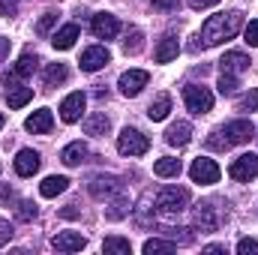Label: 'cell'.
I'll use <instances>...</instances> for the list:
<instances>
[{"mask_svg":"<svg viewBox=\"0 0 258 255\" xmlns=\"http://www.w3.org/2000/svg\"><path fill=\"white\" fill-rule=\"evenodd\" d=\"M240 27H243V12H234V9H231V12H216V15H210V18L204 21L201 33L195 36V42L189 48H192V51L213 48V45H219V42L237 36Z\"/></svg>","mask_w":258,"mask_h":255,"instance_id":"obj_1","label":"cell"},{"mask_svg":"<svg viewBox=\"0 0 258 255\" xmlns=\"http://www.w3.org/2000/svg\"><path fill=\"white\" fill-rule=\"evenodd\" d=\"M153 204H156V210L162 216H177L189 204V189H183V186H162V189L156 192Z\"/></svg>","mask_w":258,"mask_h":255,"instance_id":"obj_2","label":"cell"},{"mask_svg":"<svg viewBox=\"0 0 258 255\" xmlns=\"http://www.w3.org/2000/svg\"><path fill=\"white\" fill-rule=\"evenodd\" d=\"M117 150H120L123 156H144V153L150 150V138H147L141 129L126 126L117 135Z\"/></svg>","mask_w":258,"mask_h":255,"instance_id":"obj_3","label":"cell"},{"mask_svg":"<svg viewBox=\"0 0 258 255\" xmlns=\"http://www.w3.org/2000/svg\"><path fill=\"white\" fill-rule=\"evenodd\" d=\"M183 102H186V108L192 111V114H207L210 108H213V93L204 87V84H186L183 87Z\"/></svg>","mask_w":258,"mask_h":255,"instance_id":"obj_4","label":"cell"},{"mask_svg":"<svg viewBox=\"0 0 258 255\" xmlns=\"http://www.w3.org/2000/svg\"><path fill=\"white\" fill-rule=\"evenodd\" d=\"M3 84H6V102H9V108H24L33 99V87L21 84L15 72H6L3 75Z\"/></svg>","mask_w":258,"mask_h":255,"instance_id":"obj_5","label":"cell"},{"mask_svg":"<svg viewBox=\"0 0 258 255\" xmlns=\"http://www.w3.org/2000/svg\"><path fill=\"white\" fill-rule=\"evenodd\" d=\"M228 174H231V180H237V183H249L252 177H258V156L255 153H243V156L231 159Z\"/></svg>","mask_w":258,"mask_h":255,"instance_id":"obj_6","label":"cell"},{"mask_svg":"<svg viewBox=\"0 0 258 255\" xmlns=\"http://www.w3.org/2000/svg\"><path fill=\"white\" fill-rule=\"evenodd\" d=\"M222 129V138H225V144L228 147H234V144H246L252 135H255V126H252V120H231V123H225Z\"/></svg>","mask_w":258,"mask_h":255,"instance_id":"obj_7","label":"cell"},{"mask_svg":"<svg viewBox=\"0 0 258 255\" xmlns=\"http://www.w3.org/2000/svg\"><path fill=\"white\" fill-rule=\"evenodd\" d=\"M189 177H192V183H216L219 180V165L213 162V159H207V156H198L192 162V168H189Z\"/></svg>","mask_w":258,"mask_h":255,"instance_id":"obj_8","label":"cell"},{"mask_svg":"<svg viewBox=\"0 0 258 255\" xmlns=\"http://www.w3.org/2000/svg\"><path fill=\"white\" fill-rule=\"evenodd\" d=\"M219 222H222V216H219V210L213 207V201L195 204V228H201V231H216Z\"/></svg>","mask_w":258,"mask_h":255,"instance_id":"obj_9","label":"cell"},{"mask_svg":"<svg viewBox=\"0 0 258 255\" xmlns=\"http://www.w3.org/2000/svg\"><path fill=\"white\" fill-rule=\"evenodd\" d=\"M147 81H150V75H147L144 69H129V72L120 75L117 87H120V93H123V96H138V93L147 87Z\"/></svg>","mask_w":258,"mask_h":255,"instance_id":"obj_10","label":"cell"},{"mask_svg":"<svg viewBox=\"0 0 258 255\" xmlns=\"http://www.w3.org/2000/svg\"><path fill=\"white\" fill-rule=\"evenodd\" d=\"M84 105H87V96H84L81 90L69 93L63 102H60V120H63V123H75V120H81Z\"/></svg>","mask_w":258,"mask_h":255,"instance_id":"obj_11","label":"cell"},{"mask_svg":"<svg viewBox=\"0 0 258 255\" xmlns=\"http://www.w3.org/2000/svg\"><path fill=\"white\" fill-rule=\"evenodd\" d=\"M78 63H81L84 72H99L102 66L111 63V54H108V48H105V45H90V48L81 54V60H78Z\"/></svg>","mask_w":258,"mask_h":255,"instance_id":"obj_12","label":"cell"},{"mask_svg":"<svg viewBox=\"0 0 258 255\" xmlns=\"http://www.w3.org/2000/svg\"><path fill=\"white\" fill-rule=\"evenodd\" d=\"M120 189H123V183H120L117 177H111V174H96V177H90V195H93V198H111V195H117Z\"/></svg>","mask_w":258,"mask_h":255,"instance_id":"obj_13","label":"cell"},{"mask_svg":"<svg viewBox=\"0 0 258 255\" xmlns=\"http://www.w3.org/2000/svg\"><path fill=\"white\" fill-rule=\"evenodd\" d=\"M90 27H93V33H96V39H114V36L120 33V21H117L114 15H108V12L93 15Z\"/></svg>","mask_w":258,"mask_h":255,"instance_id":"obj_14","label":"cell"},{"mask_svg":"<svg viewBox=\"0 0 258 255\" xmlns=\"http://www.w3.org/2000/svg\"><path fill=\"white\" fill-rule=\"evenodd\" d=\"M39 165H42V159L36 150H30V147L18 150V156H15V174L18 177H33L39 171Z\"/></svg>","mask_w":258,"mask_h":255,"instance_id":"obj_15","label":"cell"},{"mask_svg":"<svg viewBox=\"0 0 258 255\" xmlns=\"http://www.w3.org/2000/svg\"><path fill=\"white\" fill-rule=\"evenodd\" d=\"M84 234H78V231H60V234H54L51 237V246L57 249V252H78V249H84Z\"/></svg>","mask_w":258,"mask_h":255,"instance_id":"obj_16","label":"cell"},{"mask_svg":"<svg viewBox=\"0 0 258 255\" xmlns=\"http://www.w3.org/2000/svg\"><path fill=\"white\" fill-rule=\"evenodd\" d=\"M87 156H90V150H87V144H84V141H72V144H66L63 150H60V162L69 165V168H75V165L87 162Z\"/></svg>","mask_w":258,"mask_h":255,"instance_id":"obj_17","label":"cell"},{"mask_svg":"<svg viewBox=\"0 0 258 255\" xmlns=\"http://www.w3.org/2000/svg\"><path fill=\"white\" fill-rule=\"evenodd\" d=\"M189 138H192V126L186 120H177V123H171L165 129V141L171 147H183V144H189Z\"/></svg>","mask_w":258,"mask_h":255,"instance_id":"obj_18","label":"cell"},{"mask_svg":"<svg viewBox=\"0 0 258 255\" xmlns=\"http://www.w3.org/2000/svg\"><path fill=\"white\" fill-rule=\"evenodd\" d=\"M51 126H54V117H51V111L48 108H39V111H33L27 120H24V129L27 132H51Z\"/></svg>","mask_w":258,"mask_h":255,"instance_id":"obj_19","label":"cell"},{"mask_svg":"<svg viewBox=\"0 0 258 255\" xmlns=\"http://www.w3.org/2000/svg\"><path fill=\"white\" fill-rule=\"evenodd\" d=\"M219 66H222V72H228V75H240V72L249 69V57H246L243 51H225V57L219 60Z\"/></svg>","mask_w":258,"mask_h":255,"instance_id":"obj_20","label":"cell"},{"mask_svg":"<svg viewBox=\"0 0 258 255\" xmlns=\"http://www.w3.org/2000/svg\"><path fill=\"white\" fill-rule=\"evenodd\" d=\"M177 51H180L177 36H174V33H165V36L159 39V45H156V60H159V63H171V60L177 57Z\"/></svg>","mask_w":258,"mask_h":255,"instance_id":"obj_21","label":"cell"},{"mask_svg":"<svg viewBox=\"0 0 258 255\" xmlns=\"http://www.w3.org/2000/svg\"><path fill=\"white\" fill-rule=\"evenodd\" d=\"M75 39H78V24H63V27L51 36V45H54L57 51H66V48L75 45Z\"/></svg>","mask_w":258,"mask_h":255,"instance_id":"obj_22","label":"cell"},{"mask_svg":"<svg viewBox=\"0 0 258 255\" xmlns=\"http://www.w3.org/2000/svg\"><path fill=\"white\" fill-rule=\"evenodd\" d=\"M168 111H171V96H168V93H159V96L150 102L147 117H150V120H165V117H168Z\"/></svg>","mask_w":258,"mask_h":255,"instance_id":"obj_23","label":"cell"},{"mask_svg":"<svg viewBox=\"0 0 258 255\" xmlns=\"http://www.w3.org/2000/svg\"><path fill=\"white\" fill-rule=\"evenodd\" d=\"M66 186H69V180H66V177H60V174H51V177H45V180L39 183V192H42L45 198H54V195L66 192Z\"/></svg>","mask_w":258,"mask_h":255,"instance_id":"obj_24","label":"cell"},{"mask_svg":"<svg viewBox=\"0 0 258 255\" xmlns=\"http://www.w3.org/2000/svg\"><path fill=\"white\" fill-rule=\"evenodd\" d=\"M36 66H39V57H36L33 51H24V54L18 57V63L12 66V72H15L18 78H27V75H33V72H36Z\"/></svg>","mask_w":258,"mask_h":255,"instance_id":"obj_25","label":"cell"},{"mask_svg":"<svg viewBox=\"0 0 258 255\" xmlns=\"http://www.w3.org/2000/svg\"><path fill=\"white\" fill-rule=\"evenodd\" d=\"M180 168H183L180 159H171V156H162V159H156V165H153L156 177H177Z\"/></svg>","mask_w":258,"mask_h":255,"instance_id":"obj_26","label":"cell"},{"mask_svg":"<svg viewBox=\"0 0 258 255\" xmlns=\"http://www.w3.org/2000/svg\"><path fill=\"white\" fill-rule=\"evenodd\" d=\"M108 126H111V120H108L102 111H96V114H90V117L84 120V132H87V135H105Z\"/></svg>","mask_w":258,"mask_h":255,"instance_id":"obj_27","label":"cell"},{"mask_svg":"<svg viewBox=\"0 0 258 255\" xmlns=\"http://www.w3.org/2000/svg\"><path fill=\"white\" fill-rule=\"evenodd\" d=\"M66 78H69V69H66L63 63H48V69H45V75H42L45 87H57V84H63Z\"/></svg>","mask_w":258,"mask_h":255,"instance_id":"obj_28","label":"cell"},{"mask_svg":"<svg viewBox=\"0 0 258 255\" xmlns=\"http://www.w3.org/2000/svg\"><path fill=\"white\" fill-rule=\"evenodd\" d=\"M102 249L111 255H129L132 252V246H129L126 237H117V234H111V237H105V243H102Z\"/></svg>","mask_w":258,"mask_h":255,"instance_id":"obj_29","label":"cell"},{"mask_svg":"<svg viewBox=\"0 0 258 255\" xmlns=\"http://www.w3.org/2000/svg\"><path fill=\"white\" fill-rule=\"evenodd\" d=\"M177 243L174 240H162V237H150L144 243V255H156V252H174Z\"/></svg>","mask_w":258,"mask_h":255,"instance_id":"obj_30","label":"cell"},{"mask_svg":"<svg viewBox=\"0 0 258 255\" xmlns=\"http://www.w3.org/2000/svg\"><path fill=\"white\" fill-rule=\"evenodd\" d=\"M123 51H126V54H138V51H141V30H138V27H129L126 30Z\"/></svg>","mask_w":258,"mask_h":255,"instance_id":"obj_31","label":"cell"},{"mask_svg":"<svg viewBox=\"0 0 258 255\" xmlns=\"http://www.w3.org/2000/svg\"><path fill=\"white\" fill-rule=\"evenodd\" d=\"M237 111H243V114L258 111V90H249V93H243V96L237 99Z\"/></svg>","mask_w":258,"mask_h":255,"instance_id":"obj_32","label":"cell"},{"mask_svg":"<svg viewBox=\"0 0 258 255\" xmlns=\"http://www.w3.org/2000/svg\"><path fill=\"white\" fill-rule=\"evenodd\" d=\"M126 213H129V201H126V198H117V201H114V204H111V207L105 210V216H108L111 222H117V219H123Z\"/></svg>","mask_w":258,"mask_h":255,"instance_id":"obj_33","label":"cell"},{"mask_svg":"<svg viewBox=\"0 0 258 255\" xmlns=\"http://www.w3.org/2000/svg\"><path fill=\"white\" fill-rule=\"evenodd\" d=\"M216 87H219V93H222V96H231V93L237 90V75H228V72H222Z\"/></svg>","mask_w":258,"mask_h":255,"instance_id":"obj_34","label":"cell"},{"mask_svg":"<svg viewBox=\"0 0 258 255\" xmlns=\"http://www.w3.org/2000/svg\"><path fill=\"white\" fill-rule=\"evenodd\" d=\"M15 216H18L21 222L36 219V204H33V201H21V204H18V210H15Z\"/></svg>","mask_w":258,"mask_h":255,"instance_id":"obj_35","label":"cell"},{"mask_svg":"<svg viewBox=\"0 0 258 255\" xmlns=\"http://www.w3.org/2000/svg\"><path fill=\"white\" fill-rule=\"evenodd\" d=\"M54 24H57V15H54V12H45V15L39 18V24H36V33H39V36H45Z\"/></svg>","mask_w":258,"mask_h":255,"instance_id":"obj_36","label":"cell"},{"mask_svg":"<svg viewBox=\"0 0 258 255\" xmlns=\"http://www.w3.org/2000/svg\"><path fill=\"white\" fill-rule=\"evenodd\" d=\"M237 255H258V240H252V237H243V240L237 243Z\"/></svg>","mask_w":258,"mask_h":255,"instance_id":"obj_37","label":"cell"},{"mask_svg":"<svg viewBox=\"0 0 258 255\" xmlns=\"http://www.w3.org/2000/svg\"><path fill=\"white\" fill-rule=\"evenodd\" d=\"M207 147H213V150H228V144H225V138H222V129H213V132H210Z\"/></svg>","mask_w":258,"mask_h":255,"instance_id":"obj_38","label":"cell"},{"mask_svg":"<svg viewBox=\"0 0 258 255\" xmlns=\"http://www.w3.org/2000/svg\"><path fill=\"white\" fill-rule=\"evenodd\" d=\"M243 36H246V42H249L252 48H258V21H249V24H246Z\"/></svg>","mask_w":258,"mask_h":255,"instance_id":"obj_39","label":"cell"},{"mask_svg":"<svg viewBox=\"0 0 258 255\" xmlns=\"http://www.w3.org/2000/svg\"><path fill=\"white\" fill-rule=\"evenodd\" d=\"M18 12V0H0V15L3 18H12Z\"/></svg>","mask_w":258,"mask_h":255,"instance_id":"obj_40","label":"cell"},{"mask_svg":"<svg viewBox=\"0 0 258 255\" xmlns=\"http://www.w3.org/2000/svg\"><path fill=\"white\" fill-rule=\"evenodd\" d=\"M180 6V0H153V9H159V12H174Z\"/></svg>","mask_w":258,"mask_h":255,"instance_id":"obj_41","label":"cell"},{"mask_svg":"<svg viewBox=\"0 0 258 255\" xmlns=\"http://www.w3.org/2000/svg\"><path fill=\"white\" fill-rule=\"evenodd\" d=\"M9 237H12V225H9L6 219H0V246H6Z\"/></svg>","mask_w":258,"mask_h":255,"instance_id":"obj_42","label":"cell"},{"mask_svg":"<svg viewBox=\"0 0 258 255\" xmlns=\"http://www.w3.org/2000/svg\"><path fill=\"white\" fill-rule=\"evenodd\" d=\"M213 3H219V0H189L192 9H207V6H213Z\"/></svg>","mask_w":258,"mask_h":255,"instance_id":"obj_43","label":"cell"},{"mask_svg":"<svg viewBox=\"0 0 258 255\" xmlns=\"http://www.w3.org/2000/svg\"><path fill=\"white\" fill-rule=\"evenodd\" d=\"M12 198V189H9V183H0V204H6Z\"/></svg>","mask_w":258,"mask_h":255,"instance_id":"obj_44","label":"cell"},{"mask_svg":"<svg viewBox=\"0 0 258 255\" xmlns=\"http://www.w3.org/2000/svg\"><path fill=\"white\" fill-rule=\"evenodd\" d=\"M204 252L207 255H219V252H225V246H222V243H210V246H204Z\"/></svg>","mask_w":258,"mask_h":255,"instance_id":"obj_45","label":"cell"},{"mask_svg":"<svg viewBox=\"0 0 258 255\" xmlns=\"http://www.w3.org/2000/svg\"><path fill=\"white\" fill-rule=\"evenodd\" d=\"M60 216H63V219H72V216H78L75 204H69V207H63V210H60Z\"/></svg>","mask_w":258,"mask_h":255,"instance_id":"obj_46","label":"cell"},{"mask_svg":"<svg viewBox=\"0 0 258 255\" xmlns=\"http://www.w3.org/2000/svg\"><path fill=\"white\" fill-rule=\"evenodd\" d=\"M6 54H9V39H6V36H0V60H3Z\"/></svg>","mask_w":258,"mask_h":255,"instance_id":"obj_47","label":"cell"},{"mask_svg":"<svg viewBox=\"0 0 258 255\" xmlns=\"http://www.w3.org/2000/svg\"><path fill=\"white\" fill-rule=\"evenodd\" d=\"M3 123H6V120H3V114H0V129H3Z\"/></svg>","mask_w":258,"mask_h":255,"instance_id":"obj_48","label":"cell"}]
</instances>
